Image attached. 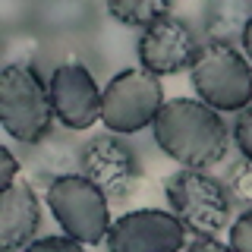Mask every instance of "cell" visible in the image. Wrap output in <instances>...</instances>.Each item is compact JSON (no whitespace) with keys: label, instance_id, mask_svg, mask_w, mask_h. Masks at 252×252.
I'll return each mask as SVG.
<instances>
[{"label":"cell","instance_id":"obj_16","mask_svg":"<svg viewBox=\"0 0 252 252\" xmlns=\"http://www.w3.org/2000/svg\"><path fill=\"white\" fill-rule=\"evenodd\" d=\"M230 249L233 252H252V208L240 211L230 224Z\"/></svg>","mask_w":252,"mask_h":252},{"label":"cell","instance_id":"obj_7","mask_svg":"<svg viewBox=\"0 0 252 252\" xmlns=\"http://www.w3.org/2000/svg\"><path fill=\"white\" fill-rule=\"evenodd\" d=\"M79 173L92 180L110 202L129 199L142 183V164L132 145H126L114 132H101L92 136L82 145V158H79Z\"/></svg>","mask_w":252,"mask_h":252},{"label":"cell","instance_id":"obj_20","mask_svg":"<svg viewBox=\"0 0 252 252\" xmlns=\"http://www.w3.org/2000/svg\"><path fill=\"white\" fill-rule=\"evenodd\" d=\"M186 252H233V249L224 246V243L215 240V236H199V240H192L186 246Z\"/></svg>","mask_w":252,"mask_h":252},{"label":"cell","instance_id":"obj_2","mask_svg":"<svg viewBox=\"0 0 252 252\" xmlns=\"http://www.w3.org/2000/svg\"><path fill=\"white\" fill-rule=\"evenodd\" d=\"M0 123L6 136L35 148L54 136V104L47 79L29 63H6L0 73Z\"/></svg>","mask_w":252,"mask_h":252},{"label":"cell","instance_id":"obj_11","mask_svg":"<svg viewBox=\"0 0 252 252\" xmlns=\"http://www.w3.org/2000/svg\"><path fill=\"white\" fill-rule=\"evenodd\" d=\"M41 224V202L26 180H16L13 186L0 189V249L22 252L38 233Z\"/></svg>","mask_w":252,"mask_h":252},{"label":"cell","instance_id":"obj_19","mask_svg":"<svg viewBox=\"0 0 252 252\" xmlns=\"http://www.w3.org/2000/svg\"><path fill=\"white\" fill-rule=\"evenodd\" d=\"M0 161H3V173H0V186H13L16 183V173H19V161H16V155H13V148H0Z\"/></svg>","mask_w":252,"mask_h":252},{"label":"cell","instance_id":"obj_9","mask_svg":"<svg viewBox=\"0 0 252 252\" xmlns=\"http://www.w3.org/2000/svg\"><path fill=\"white\" fill-rule=\"evenodd\" d=\"M104 243L107 252H183L186 227L170 211L139 208L117 218Z\"/></svg>","mask_w":252,"mask_h":252},{"label":"cell","instance_id":"obj_18","mask_svg":"<svg viewBox=\"0 0 252 252\" xmlns=\"http://www.w3.org/2000/svg\"><path fill=\"white\" fill-rule=\"evenodd\" d=\"M22 252H85V243L73 236H41V240H32Z\"/></svg>","mask_w":252,"mask_h":252},{"label":"cell","instance_id":"obj_3","mask_svg":"<svg viewBox=\"0 0 252 252\" xmlns=\"http://www.w3.org/2000/svg\"><path fill=\"white\" fill-rule=\"evenodd\" d=\"M189 79L199 101L218 114H240L252 104V63L233 44L202 41L189 63Z\"/></svg>","mask_w":252,"mask_h":252},{"label":"cell","instance_id":"obj_12","mask_svg":"<svg viewBox=\"0 0 252 252\" xmlns=\"http://www.w3.org/2000/svg\"><path fill=\"white\" fill-rule=\"evenodd\" d=\"M252 19V0H215L202 10V32L208 41L233 44Z\"/></svg>","mask_w":252,"mask_h":252},{"label":"cell","instance_id":"obj_6","mask_svg":"<svg viewBox=\"0 0 252 252\" xmlns=\"http://www.w3.org/2000/svg\"><path fill=\"white\" fill-rule=\"evenodd\" d=\"M164 104L167 101H164L161 79L145 73L142 66H129L110 76L101 98V123L114 136H132L145 126H155Z\"/></svg>","mask_w":252,"mask_h":252},{"label":"cell","instance_id":"obj_1","mask_svg":"<svg viewBox=\"0 0 252 252\" xmlns=\"http://www.w3.org/2000/svg\"><path fill=\"white\" fill-rule=\"evenodd\" d=\"M155 142L180 167L208 170L227 158L230 148V126L215 107L202 104L199 98H173L161 107L152 126Z\"/></svg>","mask_w":252,"mask_h":252},{"label":"cell","instance_id":"obj_21","mask_svg":"<svg viewBox=\"0 0 252 252\" xmlns=\"http://www.w3.org/2000/svg\"><path fill=\"white\" fill-rule=\"evenodd\" d=\"M240 47H243V54H246V60L252 63V19H249V26H246V32H243V38H240Z\"/></svg>","mask_w":252,"mask_h":252},{"label":"cell","instance_id":"obj_14","mask_svg":"<svg viewBox=\"0 0 252 252\" xmlns=\"http://www.w3.org/2000/svg\"><path fill=\"white\" fill-rule=\"evenodd\" d=\"M104 10L120 26H132V29H142V32L148 26H155L158 19H164L167 13H173L170 3H164V0H123V3H107Z\"/></svg>","mask_w":252,"mask_h":252},{"label":"cell","instance_id":"obj_13","mask_svg":"<svg viewBox=\"0 0 252 252\" xmlns=\"http://www.w3.org/2000/svg\"><path fill=\"white\" fill-rule=\"evenodd\" d=\"M79 158H82V145H76L69 136H57V132H54L51 139H44L41 145H35L32 164H35L38 177H44L47 183H54V180H60V177L79 173Z\"/></svg>","mask_w":252,"mask_h":252},{"label":"cell","instance_id":"obj_17","mask_svg":"<svg viewBox=\"0 0 252 252\" xmlns=\"http://www.w3.org/2000/svg\"><path fill=\"white\" fill-rule=\"evenodd\" d=\"M230 132H233V145L240 148V155L252 161V104L236 114V123L230 126Z\"/></svg>","mask_w":252,"mask_h":252},{"label":"cell","instance_id":"obj_8","mask_svg":"<svg viewBox=\"0 0 252 252\" xmlns=\"http://www.w3.org/2000/svg\"><path fill=\"white\" fill-rule=\"evenodd\" d=\"M47 92H51L54 117L66 132H82L101 120V98L92 69L79 60H63L47 76Z\"/></svg>","mask_w":252,"mask_h":252},{"label":"cell","instance_id":"obj_4","mask_svg":"<svg viewBox=\"0 0 252 252\" xmlns=\"http://www.w3.org/2000/svg\"><path fill=\"white\" fill-rule=\"evenodd\" d=\"M164 199L170 205V215L180 218L192 240L218 236L233 218V199L224 180L211 177L208 170L180 167L177 173H170L164 180Z\"/></svg>","mask_w":252,"mask_h":252},{"label":"cell","instance_id":"obj_15","mask_svg":"<svg viewBox=\"0 0 252 252\" xmlns=\"http://www.w3.org/2000/svg\"><path fill=\"white\" fill-rule=\"evenodd\" d=\"M224 186H227V192H230L233 205H243V211L252 208V161L249 158L240 155L227 164Z\"/></svg>","mask_w":252,"mask_h":252},{"label":"cell","instance_id":"obj_10","mask_svg":"<svg viewBox=\"0 0 252 252\" xmlns=\"http://www.w3.org/2000/svg\"><path fill=\"white\" fill-rule=\"evenodd\" d=\"M195 51H199V35L177 13H167L155 26H148L139 35V44H136L139 66L152 76L180 73L183 66L192 63Z\"/></svg>","mask_w":252,"mask_h":252},{"label":"cell","instance_id":"obj_5","mask_svg":"<svg viewBox=\"0 0 252 252\" xmlns=\"http://www.w3.org/2000/svg\"><path fill=\"white\" fill-rule=\"evenodd\" d=\"M44 202L54 220L66 230V236L85 243V246H101L107 240L110 224H114L107 211L110 199L82 173H69V177L47 183Z\"/></svg>","mask_w":252,"mask_h":252}]
</instances>
